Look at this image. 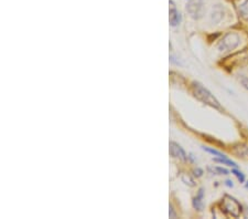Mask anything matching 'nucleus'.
<instances>
[{"instance_id": "f257e3e1", "label": "nucleus", "mask_w": 248, "mask_h": 219, "mask_svg": "<svg viewBox=\"0 0 248 219\" xmlns=\"http://www.w3.org/2000/svg\"><path fill=\"white\" fill-rule=\"evenodd\" d=\"M192 92H193L194 97L197 98L199 101L203 102L204 104L210 105L214 109H221V104L217 101V99L212 94L205 86L199 82H193L191 85Z\"/></svg>"}, {"instance_id": "f03ea898", "label": "nucleus", "mask_w": 248, "mask_h": 219, "mask_svg": "<svg viewBox=\"0 0 248 219\" xmlns=\"http://www.w3.org/2000/svg\"><path fill=\"white\" fill-rule=\"evenodd\" d=\"M221 208L224 213L234 218L241 216L243 212V206L237 202V199L230 196V195H225L224 196L221 202Z\"/></svg>"}, {"instance_id": "7ed1b4c3", "label": "nucleus", "mask_w": 248, "mask_h": 219, "mask_svg": "<svg viewBox=\"0 0 248 219\" xmlns=\"http://www.w3.org/2000/svg\"><path fill=\"white\" fill-rule=\"evenodd\" d=\"M239 42H241V38L237 34L229 33L224 35L221 41H219L218 50L222 51V52H230V51L238 47Z\"/></svg>"}, {"instance_id": "20e7f679", "label": "nucleus", "mask_w": 248, "mask_h": 219, "mask_svg": "<svg viewBox=\"0 0 248 219\" xmlns=\"http://www.w3.org/2000/svg\"><path fill=\"white\" fill-rule=\"evenodd\" d=\"M205 0H190L186 5V11L193 19H200L204 15Z\"/></svg>"}, {"instance_id": "39448f33", "label": "nucleus", "mask_w": 248, "mask_h": 219, "mask_svg": "<svg viewBox=\"0 0 248 219\" xmlns=\"http://www.w3.org/2000/svg\"><path fill=\"white\" fill-rule=\"evenodd\" d=\"M170 154L171 156H173L174 158H178L182 162L187 161V155L186 154L185 150H183L182 147L179 144H177L175 142H170Z\"/></svg>"}, {"instance_id": "423d86ee", "label": "nucleus", "mask_w": 248, "mask_h": 219, "mask_svg": "<svg viewBox=\"0 0 248 219\" xmlns=\"http://www.w3.org/2000/svg\"><path fill=\"white\" fill-rule=\"evenodd\" d=\"M170 5H171V8H170V25L172 27H177L180 22H181V15H180L179 11L175 9V7L173 5V2L170 1Z\"/></svg>"}, {"instance_id": "0eeeda50", "label": "nucleus", "mask_w": 248, "mask_h": 219, "mask_svg": "<svg viewBox=\"0 0 248 219\" xmlns=\"http://www.w3.org/2000/svg\"><path fill=\"white\" fill-rule=\"evenodd\" d=\"M224 17V11L221 7L218 5L213 7V9H212V14H211V18H212V21L215 22V23H218L222 21V19Z\"/></svg>"}, {"instance_id": "6e6552de", "label": "nucleus", "mask_w": 248, "mask_h": 219, "mask_svg": "<svg viewBox=\"0 0 248 219\" xmlns=\"http://www.w3.org/2000/svg\"><path fill=\"white\" fill-rule=\"evenodd\" d=\"M203 196H204V189L200 188L198 195L193 198V201H192V204H193V207L197 210L203 209V202H202Z\"/></svg>"}, {"instance_id": "1a4fd4ad", "label": "nucleus", "mask_w": 248, "mask_h": 219, "mask_svg": "<svg viewBox=\"0 0 248 219\" xmlns=\"http://www.w3.org/2000/svg\"><path fill=\"white\" fill-rule=\"evenodd\" d=\"M238 13L242 18L248 20V0H244L238 6Z\"/></svg>"}, {"instance_id": "9d476101", "label": "nucleus", "mask_w": 248, "mask_h": 219, "mask_svg": "<svg viewBox=\"0 0 248 219\" xmlns=\"http://www.w3.org/2000/svg\"><path fill=\"white\" fill-rule=\"evenodd\" d=\"M214 162L219 163V164H223V165H226V166H231V167H234V168H237V164H236L235 162L231 161V159L226 158V157H217V158H213Z\"/></svg>"}, {"instance_id": "9b49d317", "label": "nucleus", "mask_w": 248, "mask_h": 219, "mask_svg": "<svg viewBox=\"0 0 248 219\" xmlns=\"http://www.w3.org/2000/svg\"><path fill=\"white\" fill-rule=\"evenodd\" d=\"M202 149H203L204 151H205V152L210 153V154H212V155H214V156H217V157H225V155H224L223 153L218 152V151L214 150V149H211V147H205V146H203Z\"/></svg>"}, {"instance_id": "f8f14e48", "label": "nucleus", "mask_w": 248, "mask_h": 219, "mask_svg": "<svg viewBox=\"0 0 248 219\" xmlns=\"http://www.w3.org/2000/svg\"><path fill=\"white\" fill-rule=\"evenodd\" d=\"M182 181H183V183H186V185H189L191 187H193L195 185L193 178H192L190 175H187V174L182 175Z\"/></svg>"}, {"instance_id": "ddd939ff", "label": "nucleus", "mask_w": 248, "mask_h": 219, "mask_svg": "<svg viewBox=\"0 0 248 219\" xmlns=\"http://www.w3.org/2000/svg\"><path fill=\"white\" fill-rule=\"evenodd\" d=\"M232 174H234L236 177H237V179L241 183H244L245 182V175H244L242 172H239L238 169H236V168H234V169H232Z\"/></svg>"}, {"instance_id": "4468645a", "label": "nucleus", "mask_w": 248, "mask_h": 219, "mask_svg": "<svg viewBox=\"0 0 248 219\" xmlns=\"http://www.w3.org/2000/svg\"><path fill=\"white\" fill-rule=\"evenodd\" d=\"M213 173L215 175H229L230 174V172L226 168H223V167H219V166L213 168Z\"/></svg>"}, {"instance_id": "2eb2a0df", "label": "nucleus", "mask_w": 248, "mask_h": 219, "mask_svg": "<svg viewBox=\"0 0 248 219\" xmlns=\"http://www.w3.org/2000/svg\"><path fill=\"white\" fill-rule=\"evenodd\" d=\"M239 81H241L243 86L245 87L246 90H248V73L241 74V77H239Z\"/></svg>"}, {"instance_id": "dca6fc26", "label": "nucleus", "mask_w": 248, "mask_h": 219, "mask_svg": "<svg viewBox=\"0 0 248 219\" xmlns=\"http://www.w3.org/2000/svg\"><path fill=\"white\" fill-rule=\"evenodd\" d=\"M193 173H194V176L201 177L202 175H203V170H202L201 168H195V169L193 170Z\"/></svg>"}, {"instance_id": "f3484780", "label": "nucleus", "mask_w": 248, "mask_h": 219, "mask_svg": "<svg viewBox=\"0 0 248 219\" xmlns=\"http://www.w3.org/2000/svg\"><path fill=\"white\" fill-rule=\"evenodd\" d=\"M177 217V215H175L173 208H172V206H170V218H175Z\"/></svg>"}, {"instance_id": "a211bd4d", "label": "nucleus", "mask_w": 248, "mask_h": 219, "mask_svg": "<svg viewBox=\"0 0 248 219\" xmlns=\"http://www.w3.org/2000/svg\"><path fill=\"white\" fill-rule=\"evenodd\" d=\"M225 185H226L227 187H233V186H234V184H233V182H232V181H230V179H227V181L225 182Z\"/></svg>"}, {"instance_id": "6ab92c4d", "label": "nucleus", "mask_w": 248, "mask_h": 219, "mask_svg": "<svg viewBox=\"0 0 248 219\" xmlns=\"http://www.w3.org/2000/svg\"><path fill=\"white\" fill-rule=\"evenodd\" d=\"M244 216H245L246 218L248 217V208H245V210H244Z\"/></svg>"}, {"instance_id": "aec40b11", "label": "nucleus", "mask_w": 248, "mask_h": 219, "mask_svg": "<svg viewBox=\"0 0 248 219\" xmlns=\"http://www.w3.org/2000/svg\"><path fill=\"white\" fill-rule=\"evenodd\" d=\"M245 187H246V188L248 189V182H246V184H245Z\"/></svg>"}]
</instances>
